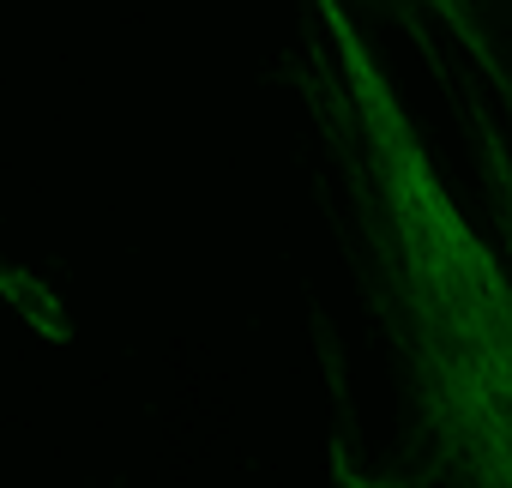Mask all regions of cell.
<instances>
[{"instance_id": "2", "label": "cell", "mask_w": 512, "mask_h": 488, "mask_svg": "<svg viewBox=\"0 0 512 488\" xmlns=\"http://www.w3.org/2000/svg\"><path fill=\"white\" fill-rule=\"evenodd\" d=\"M392 7H422V13H434V19L464 43V55L500 85V97L512 103V73H506V61H500V43H494V31H488V7H482V0H392Z\"/></svg>"}, {"instance_id": "1", "label": "cell", "mask_w": 512, "mask_h": 488, "mask_svg": "<svg viewBox=\"0 0 512 488\" xmlns=\"http://www.w3.org/2000/svg\"><path fill=\"white\" fill-rule=\"evenodd\" d=\"M314 115L350 193L362 278L410 434L452 488H512V266L446 193L422 127L344 0H314Z\"/></svg>"}, {"instance_id": "3", "label": "cell", "mask_w": 512, "mask_h": 488, "mask_svg": "<svg viewBox=\"0 0 512 488\" xmlns=\"http://www.w3.org/2000/svg\"><path fill=\"white\" fill-rule=\"evenodd\" d=\"M464 115H470V139H476V151H482V181H488V199H494V211H500V235H506V254H512V157H506L500 133L482 121L476 97H464Z\"/></svg>"}]
</instances>
